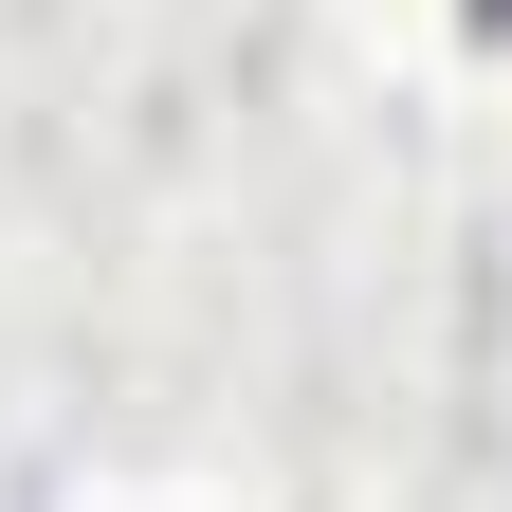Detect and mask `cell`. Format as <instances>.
<instances>
[]
</instances>
